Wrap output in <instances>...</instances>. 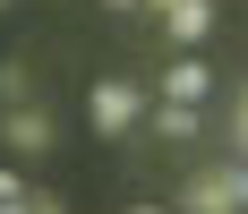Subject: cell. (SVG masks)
Returning <instances> with one entry per match:
<instances>
[{"label": "cell", "instance_id": "cell-11", "mask_svg": "<svg viewBox=\"0 0 248 214\" xmlns=\"http://www.w3.org/2000/svg\"><path fill=\"white\" fill-rule=\"evenodd\" d=\"M111 9H137V0H111Z\"/></svg>", "mask_w": 248, "mask_h": 214}, {"label": "cell", "instance_id": "cell-12", "mask_svg": "<svg viewBox=\"0 0 248 214\" xmlns=\"http://www.w3.org/2000/svg\"><path fill=\"white\" fill-rule=\"evenodd\" d=\"M0 9H9V0H0Z\"/></svg>", "mask_w": 248, "mask_h": 214}, {"label": "cell", "instance_id": "cell-8", "mask_svg": "<svg viewBox=\"0 0 248 214\" xmlns=\"http://www.w3.org/2000/svg\"><path fill=\"white\" fill-rule=\"evenodd\" d=\"M0 103H9V112L26 103V60H9V69H0Z\"/></svg>", "mask_w": 248, "mask_h": 214}, {"label": "cell", "instance_id": "cell-4", "mask_svg": "<svg viewBox=\"0 0 248 214\" xmlns=\"http://www.w3.org/2000/svg\"><path fill=\"white\" fill-rule=\"evenodd\" d=\"M205 26H214V0H163V34L171 43H205Z\"/></svg>", "mask_w": 248, "mask_h": 214}, {"label": "cell", "instance_id": "cell-7", "mask_svg": "<svg viewBox=\"0 0 248 214\" xmlns=\"http://www.w3.org/2000/svg\"><path fill=\"white\" fill-rule=\"evenodd\" d=\"M26 206H34V189H26V180H17V171H9V163H0V214H26Z\"/></svg>", "mask_w": 248, "mask_h": 214}, {"label": "cell", "instance_id": "cell-10", "mask_svg": "<svg viewBox=\"0 0 248 214\" xmlns=\"http://www.w3.org/2000/svg\"><path fill=\"white\" fill-rule=\"evenodd\" d=\"M128 214H163V206H128Z\"/></svg>", "mask_w": 248, "mask_h": 214}, {"label": "cell", "instance_id": "cell-1", "mask_svg": "<svg viewBox=\"0 0 248 214\" xmlns=\"http://www.w3.org/2000/svg\"><path fill=\"white\" fill-rule=\"evenodd\" d=\"M86 120H94L103 137H128V129L146 120V95H137L128 77H111V86H94V95H86Z\"/></svg>", "mask_w": 248, "mask_h": 214}, {"label": "cell", "instance_id": "cell-3", "mask_svg": "<svg viewBox=\"0 0 248 214\" xmlns=\"http://www.w3.org/2000/svg\"><path fill=\"white\" fill-rule=\"evenodd\" d=\"M0 146L9 154H51V112H34V103L0 112Z\"/></svg>", "mask_w": 248, "mask_h": 214}, {"label": "cell", "instance_id": "cell-6", "mask_svg": "<svg viewBox=\"0 0 248 214\" xmlns=\"http://www.w3.org/2000/svg\"><path fill=\"white\" fill-rule=\"evenodd\" d=\"M154 129L163 137H197V103H154Z\"/></svg>", "mask_w": 248, "mask_h": 214}, {"label": "cell", "instance_id": "cell-2", "mask_svg": "<svg viewBox=\"0 0 248 214\" xmlns=\"http://www.w3.org/2000/svg\"><path fill=\"white\" fill-rule=\"evenodd\" d=\"M248 206V163H231V171H205L197 189H188V214H240Z\"/></svg>", "mask_w": 248, "mask_h": 214}, {"label": "cell", "instance_id": "cell-5", "mask_svg": "<svg viewBox=\"0 0 248 214\" xmlns=\"http://www.w3.org/2000/svg\"><path fill=\"white\" fill-rule=\"evenodd\" d=\"M205 86H214L205 60H171V69H163V103H205Z\"/></svg>", "mask_w": 248, "mask_h": 214}, {"label": "cell", "instance_id": "cell-9", "mask_svg": "<svg viewBox=\"0 0 248 214\" xmlns=\"http://www.w3.org/2000/svg\"><path fill=\"white\" fill-rule=\"evenodd\" d=\"M26 214H69V206H60V197H43V189H34V206H26Z\"/></svg>", "mask_w": 248, "mask_h": 214}]
</instances>
